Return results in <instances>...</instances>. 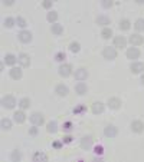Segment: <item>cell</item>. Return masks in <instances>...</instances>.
I'll return each instance as SVG.
<instances>
[{
	"label": "cell",
	"instance_id": "cell-30",
	"mask_svg": "<svg viewBox=\"0 0 144 162\" xmlns=\"http://www.w3.org/2000/svg\"><path fill=\"white\" fill-rule=\"evenodd\" d=\"M101 36H103V39H110L111 36H113V30H111L110 27H105V29H103V32H101Z\"/></svg>",
	"mask_w": 144,
	"mask_h": 162
},
{
	"label": "cell",
	"instance_id": "cell-29",
	"mask_svg": "<svg viewBox=\"0 0 144 162\" xmlns=\"http://www.w3.org/2000/svg\"><path fill=\"white\" fill-rule=\"evenodd\" d=\"M134 27H136V30L143 32L144 30V19H137L136 23H134Z\"/></svg>",
	"mask_w": 144,
	"mask_h": 162
},
{
	"label": "cell",
	"instance_id": "cell-2",
	"mask_svg": "<svg viewBox=\"0 0 144 162\" xmlns=\"http://www.w3.org/2000/svg\"><path fill=\"white\" fill-rule=\"evenodd\" d=\"M103 56L105 57V59H108V61H113V59L117 57V50H115V47L107 46V47H104V50H103Z\"/></svg>",
	"mask_w": 144,
	"mask_h": 162
},
{
	"label": "cell",
	"instance_id": "cell-45",
	"mask_svg": "<svg viewBox=\"0 0 144 162\" xmlns=\"http://www.w3.org/2000/svg\"><path fill=\"white\" fill-rule=\"evenodd\" d=\"M71 126H72V124H71V122H66V124H65V128H64V129L69 131V129H71Z\"/></svg>",
	"mask_w": 144,
	"mask_h": 162
},
{
	"label": "cell",
	"instance_id": "cell-41",
	"mask_svg": "<svg viewBox=\"0 0 144 162\" xmlns=\"http://www.w3.org/2000/svg\"><path fill=\"white\" fill-rule=\"evenodd\" d=\"M13 3H15V0H3V4H4V6H12Z\"/></svg>",
	"mask_w": 144,
	"mask_h": 162
},
{
	"label": "cell",
	"instance_id": "cell-43",
	"mask_svg": "<svg viewBox=\"0 0 144 162\" xmlns=\"http://www.w3.org/2000/svg\"><path fill=\"white\" fill-rule=\"evenodd\" d=\"M103 151H104L103 146H97V148H95V154H99V155H101V154H103Z\"/></svg>",
	"mask_w": 144,
	"mask_h": 162
},
{
	"label": "cell",
	"instance_id": "cell-20",
	"mask_svg": "<svg viewBox=\"0 0 144 162\" xmlns=\"http://www.w3.org/2000/svg\"><path fill=\"white\" fill-rule=\"evenodd\" d=\"M16 62H17V57H16L15 55H12V53H9V55L4 56V63L9 65V66H13Z\"/></svg>",
	"mask_w": 144,
	"mask_h": 162
},
{
	"label": "cell",
	"instance_id": "cell-44",
	"mask_svg": "<svg viewBox=\"0 0 144 162\" xmlns=\"http://www.w3.org/2000/svg\"><path fill=\"white\" fill-rule=\"evenodd\" d=\"M62 143H64V142H53L52 146H53V148H58V149H59V148H62Z\"/></svg>",
	"mask_w": 144,
	"mask_h": 162
},
{
	"label": "cell",
	"instance_id": "cell-19",
	"mask_svg": "<svg viewBox=\"0 0 144 162\" xmlns=\"http://www.w3.org/2000/svg\"><path fill=\"white\" fill-rule=\"evenodd\" d=\"M87 91H88V88H87V85H85L84 82H79L75 86V92L78 95H85V93H87Z\"/></svg>",
	"mask_w": 144,
	"mask_h": 162
},
{
	"label": "cell",
	"instance_id": "cell-42",
	"mask_svg": "<svg viewBox=\"0 0 144 162\" xmlns=\"http://www.w3.org/2000/svg\"><path fill=\"white\" fill-rule=\"evenodd\" d=\"M84 109H85L84 106H78V108H75V109H74V112H75V113H79V112H82Z\"/></svg>",
	"mask_w": 144,
	"mask_h": 162
},
{
	"label": "cell",
	"instance_id": "cell-1",
	"mask_svg": "<svg viewBox=\"0 0 144 162\" xmlns=\"http://www.w3.org/2000/svg\"><path fill=\"white\" fill-rule=\"evenodd\" d=\"M2 105H3V108H6V109H13L16 105V99L12 96V95H6L3 99H2Z\"/></svg>",
	"mask_w": 144,
	"mask_h": 162
},
{
	"label": "cell",
	"instance_id": "cell-36",
	"mask_svg": "<svg viewBox=\"0 0 144 162\" xmlns=\"http://www.w3.org/2000/svg\"><path fill=\"white\" fill-rule=\"evenodd\" d=\"M55 59H56L58 62H62L65 59V53L64 52H59V53H56V56H55Z\"/></svg>",
	"mask_w": 144,
	"mask_h": 162
},
{
	"label": "cell",
	"instance_id": "cell-5",
	"mask_svg": "<svg viewBox=\"0 0 144 162\" xmlns=\"http://www.w3.org/2000/svg\"><path fill=\"white\" fill-rule=\"evenodd\" d=\"M72 73V66L69 63H65L59 66V75L64 76V78H68L69 75Z\"/></svg>",
	"mask_w": 144,
	"mask_h": 162
},
{
	"label": "cell",
	"instance_id": "cell-40",
	"mask_svg": "<svg viewBox=\"0 0 144 162\" xmlns=\"http://www.w3.org/2000/svg\"><path fill=\"white\" fill-rule=\"evenodd\" d=\"M62 142H65V143H69V142H72V136H69V135L64 136V138H62Z\"/></svg>",
	"mask_w": 144,
	"mask_h": 162
},
{
	"label": "cell",
	"instance_id": "cell-39",
	"mask_svg": "<svg viewBox=\"0 0 144 162\" xmlns=\"http://www.w3.org/2000/svg\"><path fill=\"white\" fill-rule=\"evenodd\" d=\"M43 7H45V9H50V7H52V2H50V0H45V2H43Z\"/></svg>",
	"mask_w": 144,
	"mask_h": 162
},
{
	"label": "cell",
	"instance_id": "cell-35",
	"mask_svg": "<svg viewBox=\"0 0 144 162\" xmlns=\"http://www.w3.org/2000/svg\"><path fill=\"white\" fill-rule=\"evenodd\" d=\"M16 23H17V26H20V27H26V20L23 19V17H20V16L16 17Z\"/></svg>",
	"mask_w": 144,
	"mask_h": 162
},
{
	"label": "cell",
	"instance_id": "cell-14",
	"mask_svg": "<svg viewBox=\"0 0 144 162\" xmlns=\"http://www.w3.org/2000/svg\"><path fill=\"white\" fill-rule=\"evenodd\" d=\"M108 106H110L111 109H120V106H121V101L118 98H110L108 99Z\"/></svg>",
	"mask_w": 144,
	"mask_h": 162
},
{
	"label": "cell",
	"instance_id": "cell-15",
	"mask_svg": "<svg viewBox=\"0 0 144 162\" xmlns=\"http://www.w3.org/2000/svg\"><path fill=\"white\" fill-rule=\"evenodd\" d=\"M15 122L16 124H23V122L26 121V115H25V112L23 110H17V112H15Z\"/></svg>",
	"mask_w": 144,
	"mask_h": 162
},
{
	"label": "cell",
	"instance_id": "cell-9",
	"mask_svg": "<svg viewBox=\"0 0 144 162\" xmlns=\"http://www.w3.org/2000/svg\"><path fill=\"white\" fill-rule=\"evenodd\" d=\"M19 40L22 42V43H29V42L32 40V33L27 30H22L19 33Z\"/></svg>",
	"mask_w": 144,
	"mask_h": 162
},
{
	"label": "cell",
	"instance_id": "cell-17",
	"mask_svg": "<svg viewBox=\"0 0 144 162\" xmlns=\"http://www.w3.org/2000/svg\"><path fill=\"white\" fill-rule=\"evenodd\" d=\"M10 76H12V79H15V80L20 79V78H22V69L13 66V68L10 69Z\"/></svg>",
	"mask_w": 144,
	"mask_h": 162
},
{
	"label": "cell",
	"instance_id": "cell-38",
	"mask_svg": "<svg viewBox=\"0 0 144 162\" xmlns=\"http://www.w3.org/2000/svg\"><path fill=\"white\" fill-rule=\"evenodd\" d=\"M29 135H32V136L38 135V128H36V125H35L33 128H29Z\"/></svg>",
	"mask_w": 144,
	"mask_h": 162
},
{
	"label": "cell",
	"instance_id": "cell-26",
	"mask_svg": "<svg viewBox=\"0 0 144 162\" xmlns=\"http://www.w3.org/2000/svg\"><path fill=\"white\" fill-rule=\"evenodd\" d=\"M48 132L49 133H56V131H58V124L55 121H50L49 124H48Z\"/></svg>",
	"mask_w": 144,
	"mask_h": 162
},
{
	"label": "cell",
	"instance_id": "cell-12",
	"mask_svg": "<svg viewBox=\"0 0 144 162\" xmlns=\"http://www.w3.org/2000/svg\"><path fill=\"white\" fill-rule=\"evenodd\" d=\"M125 45H127V40L124 39V36H117V38H114V47L122 49V47H125Z\"/></svg>",
	"mask_w": 144,
	"mask_h": 162
},
{
	"label": "cell",
	"instance_id": "cell-47",
	"mask_svg": "<svg viewBox=\"0 0 144 162\" xmlns=\"http://www.w3.org/2000/svg\"><path fill=\"white\" fill-rule=\"evenodd\" d=\"M141 82H143V85H144V73L141 75Z\"/></svg>",
	"mask_w": 144,
	"mask_h": 162
},
{
	"label": "cell",
	"instance_id": "cell-46",
	"mask_svg": "<svg viewBox=\"0 0 144 162\" xmlns=\"http://www.w3.org/2000/svg\"><path fill=\"white\" fill-rule=\"evenodd\" d=\"M4 69V62H2V63H0V70H3Z\"/></svg>",
	"mask_w": 144,
	"mask_h": 162
},
{
	"label": "cell",
	"instance_id": "cell-7",
	"mask_svg": "<svg viewBox=\"0 0 144 162\" xmlns=\"http://www.w3.org/2000/svg\"><path fill=\"white\" fill-rule=\"evenodd\" d=\"M92 142H94V139H92L91 136H84L82 139H81V148L88 151V149L92 148Z\"/></svg>",
	"mask_w": 144,
	"mask_h": 162
},
{
	"label": "cell",
	"instance_id": "cell-33",
	"mask_svg": "<svg viewBox=\"0 0 144 162\" xmlns=\"http://www.w3.org/2000/svg\"><path fill=\"white\" fill-rule=\"evenodd\" d=\"M29 105H31V101H29L27 98H23L22 101L19 102V106L22 108V109H27V108H29Z\"/></svg>",
	"mask_w": 144,
	"mask_h": 162
},
{
	"label": "cell",
	"instance_id": "cell-13",
	"mask_svg": "<svg viewBox=\"0 0 144 162\" xmlns=\"http://www.w3.org/2000/svg\"><path fill=\"white\" fill-rule=\"evenodd\" d=\"M131 129H133V132H136V133H141V132L144 131V124L141 121H134L133 124H131Z\"/></svg>",
	"mask_w": 144,
	"mask_h": 162
},
{
	"label": "cell",
	"instance_id": "cell-18",
	"mask_svg": "<svg viewBox=\"0 0 144 162\" xmlns=\"http://www.w3.org/2000/svg\"><path fill=\"white\" fill-rule=\"evenodd\" d=\"M138 56H140V50L137 49V47H130L127 50V57L128 59H137Z\"/></svg>",
	"mask_w": 144,
	"mask_h": 162
},
{
	"label": "cell",
	"instance_id": "cell-6",
	"mask_svg": "<svg viewBox=\"0 0 144 162\" xmlns=\"http://www.w3.org/2000/svg\"><path fill=\"white\" fill-rule=\"evenodd\" d=\"M17 62L20 63L22 68H29V65H31V57H29V55H26V53H22V55H19V57H17Z\"/></svg>",
	"mask_w": 144,
	"mask_h": 162
},
{
	"label": "cell",
	"instance_id": "cell-28",
	"mask_svg": "<svg viewBox=\"0 0 144 162\" xmlns=\"http://www.w3.org/2000/svg\"><path fill=\"white\" fill-rule=\"evenodd\" d=\"M10 159L13 162H19L20 159H22V154H20L17 149H15V151L12 152V155H10Z\"/></svg>",
	"mask_w": 144,
	"mask_h": 162
},
{
	"label": "cell",
	"instance_id": "cell-22",
	"mask_svg": "<svg viewBox=\"0 0 144 162\" xmlns=\"http://www.w3.org/2000/svg\"><path fill=\"white\" fill-rule=\"evenodd\" d=\"M55 92H56L59 96H66L68 95V88L65 86V85H58L56 88H55Z\"/></svg>",
	"mask_w": 144,
	"mask_h": 162
},
{
	"label": "cell",
	"instance_id": "cell-21",
	"mask_svg": "<svg viewBox=\"0 0 144 162\" xmlns=\"http://www.w3.org/2000/svg\"><path fill=\"white\" fill-rule=\"evenodd\" d=\"M92 112L97 115V113H103L104 112V103L101 102H94L92 103Z\"/></svg>",
	"mask_w": 144,
	"mask_h": 162
},
{
	"label": "cell",
	"instance_id": "cell-31",
	"mask_svg": "<svg viewBox=\"0 0 144 162\" xmlns=\"http://www.w3.org/2000/svg\"><path fill=\"white\" fill-rule=\"evenodd\" d=\"M69 49H71V52L78 53L79 52V49H81V45L78 43V42H72L71 45H69Z\"/></svg>",
	"mask_w": 144,
	"mask_h": 162
},
{
	"label": "cell",
	"instance_id": "cell-37",
	"mask_svg": "<svg viewBox=\"0 0 144 162\" xmlns=\"http://www.w3.org/2000/svg\"><path fill=\"white\" fill-rule=\"evenodd\" d=\"M111 6H113V2H111V0H103V7L108 9V7H111Z\"/></svg>",
	"mask_w": 144,
	"mask_h": 162
},
{
	"label": "cell",
	"instance_id": "cell-10",
	"mask_svg": "<svg viewBox=\"0 0 144 162\" xmlns=\"http://www.w3.org/2000/svg\"><path fill=\"white\" fill-rule=\"evenodd\" d=\"M130 43H131L133 46L143 45L144 39H143V36H140V34H131V36H130Z\"/></svg>",
	"mask_w": 144,
	"mask_h": 162
},
{
	"label": "cell",
	"instance_id": "cell-11",
	"mask_svg": "<svg viewBox=\"0 0 144 162\" xmlns=\"http://www.w3.org/2000/svg\"><path fill=\"white\" fill-rule=\"evenodd\" d=\"M130 70L133 73H141L144 70V63H140V62H134V63L130 65Z\"/></svg>",
	"mask_w": 144,
	"mask_h": 162
},
{
	"label": "cell",
	"instance_id": "cell-32",
	"mask_svg": "<svg viewBox=\"0 0 144 162\" xmlns=\"http://www.w3.org/2000/svg\"><path fill=\"white\" fill-rule=\"evenodd\" d=\"M48 22H50V23H55L56 22V19H58V13L56 11H50V13H48Z\"/></svg>",
	"mask_w": 144,
	"mask_h": 162
},
{
	"label": "cell",
	"instance_id": "cell-25",
	"mask_svg": "<svg viewBox=\"0 0 144 162\" xmlns=\"http://www.w3.org/2000/svg\"><path fill=\"white\" fill-rule=\"evenodd\" d=\"M118 26H120V29H121V30H128L130 27H131V22H130V20H127V19H122L121 22H120V25H118Z\"/></svg>",
	"mask_w": 144,
	"mask_h": 162
},
{
	"label": "cell",
	"instance_id": "cell-23",
	"mask_svg": "<svg viewBox=\"0 0 144 162\" xmlns=\"http://www.w3.org/2000/svg\"><path fill=\"white\" fill-rule=\"evenodd\" d=\"M0 125H2V129H3V131H9V129L12 128V121L7 119V118H3L2 122H0Z\"/></svg>",
	"mask_w": 144,
	"mask_h": 162
},
{
	"label": "cell",
	"instance_id": "cell-16",
	"mask_svg": "<svg viewBox=\"0 0 144 162\" xmlns=\"http://www.w3.org/2000/svg\"><path fill=\"white\" fill-rule=\"evenodd\" d=\"M50 30H52L53 34L59 36V34L64 33V26H62V25H59V23H53L52 26H50Z\"/></svg>",
	"mask_w": 144,
	"mask_h": 162
},
{
	"label": "cell",
	"instance_id": "cell-27",
	"mask_svg": "<svg viewBox=\"0 0 144 162\" xmlns=\"http://www.w3.org/2000/svg\"><path fill=\"white\" fill-rule=\"evenodd\" d=\"M33 161H48V156H46V154H43V152H36V154L33 155Z\"/></svg>",
	"mask_w": 144,
	"mask_h": 162
},
{
	"label": "cell",
	"instance_id": "cell-34",
	"mask_svg": "<svg viewBox=\"0 0 144 162\" xmlns=\"http://www.w3.org/2000/svg\"><path fill=\"white\" fill-rule=\"evenodd\" d=\"M15 23H16V19H12V17H7V19H4V26L9 27V29L15 26Z\"/></svg>",
	"mask_w": 144,
	"mask_h": 162
},
{
	"label": "cell",
	"instance_id": "cell-4",
	"mask_svg": "<svg viewBox=\"0 0 144 162\" xmlns=\"http://www.w3.org/2000/svg\"><path fill=\"white\" fill-rule=\"evenodd\" d=\"M117 132L118 129L114 126V125H107L105 128H104V135L107 138H114V136H117Z\"/></svg>",
	"mask_w": 144,
	"mask_h": 162
},
{
	"label": "cell",
	"instance_id": "cell-24",
	"mask_svg": "<svg viewBox=\"0 0 144 162\" xmlns=\"http://www.w3.org/2000/svg\"><path fill=\"white\" fill-rule=\"evenodd\" d=\"M97 23L101 25V26H107V25H110V17H107V16H98L97 17Z\"/></svg>",
	"mask_w": 144,
	"mask_h": 162
},
{
	"label": "cell",
	"instance_id": "cell-3",
	"mask_svg": "<svg viewBox=\"0 0 144 162\" xmlns=\"http://www.w3.org/2000/svg\"><path fill=\"white\" fill-rule=\"evenodd\" d=\"M31 122L33 125H36V126H41V125H43V122H45V118H43V115H42V113L35 112V113H32Z\"/></svg>",
	"mask_w": 144,
	"mask_h": 162
},
{
	"label": "cell",
	"instance_id": "cell-8",
	"mask_svg": "<svg viewBox=\"0 0 144 162\" xmlns=\"http://www.w3.org/2000/svg\"><path fill=\"white\" fill-rule=\"evenodd\" d=\"M87 78H88V72H87V69L79 68L78 70H75V79H76V80L82 82V80H85Z\"/></svg>",
	"mask_w": 144,
	"mask_h": 162
}]
</instances>
